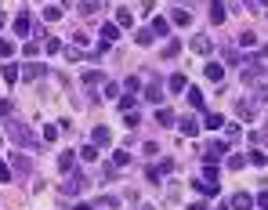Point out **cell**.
Masks as SVG:
<instances>
[{"label":"cell","instance_id":"bcb514c9","mask_svg":"<svg viewBox=\"0 0 268 210\" xmlns=\"http://www.w3.org/2000/svg\"><path fill=\"white\" fill-rule=\"evenodd\" d=\"M0 116H11V102L7 98H0Z\"/></svg>","mask_w":268,"mask_h":210},{"label":"cell","instance_id":"f35d334b","mask_svg":"<svg viewBox=\"0 0 268 210\" xmlns=\"http://www.w3.org/2000/svg\"><path fill=\"white\" fill-rule=\"evenodd\" d=\"M44 18H48V22H58V18H62V7H48V11H44Z\"/></svg>","mask_w":268,"mask_h":210},{"label":"cell","instance_id":"3957f363","mask_svg":"<svg viewBox=\"0 0 268 210\" xmlns=\"http://www.w3.org/2000/svg\"><path fill=\"white\" fill-rule=\"evenodd\" d=\"M225 152H228V141H210L207 149H203V160H207V163H218Z\"/></svg>","mask_w":268,"mask_h":210},{"label":"cell","instance_id":"681fc988","mask_svg":"<svg viewBox=\"0 0 268 210\" xmlns=\"http://www.w3.org/2000/svg\"><path fill=\"white\" fill-rule=\"evenodd\" d=\"M189 210H207V207H203V203H192V207H189Z\"/></svg>","mask_w":268,"mask_h":210},{"label":"cell","instance_id":"1f68e13d","mask_svg":"<svg viewBox=\"0 0 268 210\" xmlns=\"http://www.w3.org/2000/svg\"><path fill=\"white\" fill-rule=\"evenodd\" d=\"M15 54V40H0V58H11Z\"/></svg>","mask_w":268,"mask_h":210},{"label":"cell","instance_id":"4316f807","mask_svg":"<svg viewBox=\"0 0 268 210\" xmlns=\"http://www.w3.org/2000/svg\"><path fill=\"white\" fill-rule=\"evenodd\" d=\"M44 47H48V54H54V51H62V40H58V36H44Z\"/></svg>","mask_w":268,"mask_h":210},{"label":"cell","instance_id":"ac0fdd59","mask_svg":"<svg viewBox=\"0 0 268 210\" xmlns=\"http://www.w3.org/2000/svg\"><path fill=\"white\" fill-rule=\"evenodd\" d=\"M171 22H174V25H189V22H192V15H189V11H185V7H174V15H171Z\"/></svg>","mask_w":268,"mask_h":210},{"label":"cell","instance_id":"c3c4849f","mask_svg":"<svg viewBox=\"0 0 268 210\" xmlns=\"http://www.w3.org/2000/svg\"><path fill=\"white\" fill-rule=\"evenodd\" d=\"M152 7H156V0H142V15H149Z\"/></svg>","mask_w":268,"mask_h":210},{"label":"cell","instance_id":"7c38bea8","mask_svg":"<svg viewBox=\"0 0 268 210\" xmlns=\"http://www.w3.org/2000/svg\"><path fill=\"white\" fill-rule=\"evenodd\" d=\"M207 80H214V84H221V80H225V69H221V62H207Z\"/></svg>","mask_w":268,"mask_h":210},{"label":"cell","instance_id":"cb8c5ba5","mask_svg":"<svg viewBox=\"0 0 268 210\" xmlns=\"http://www.w3.org/2000/svg\"><path fill=\"white\" fill-rule=\"evenodd\" d=\"M127 163H131V152H127V149H116V152H113V167H127Z\"/></svg>","mask_w":268,"mask_h":210},{"label":"cell","instance_id":"f5cc1de1","mask_svg":"<svg viewBox=\"0 0 268 210\" xmlns=\"http://www.w3.org/2000/svg\"><path fill=\"white\" fill-rule=\"evenodd\" d=\"M4 22H7V18H4V15H0V25H4Z\"/></svg>","mask_w":268,"mask_h":210},{"label":"cell","instance_id":"836d02e7","mask_svg":"<svg viewBox=\"0 0 268 210\" xmlns=\"http://www.w3.org/2000/svg\"><path fill=\"white\" fill-rule=\"evenodd\" d=\"M134 102H138V94H123V98H120V109H123V113H131Z\"/></svg>","mask_w":268,"mask_h":210},{"label":"cell","instance_id":"603a6c76","mask_svg":"<svg viewBox=\"0 0 268 210\" xmlns=\"http://www.w3.org/2000/svg\"><path fill=\"white\" fill-rule=\"evenodd\" d=\"M203 123H207L210 131H221V127H225V120H221L218 113H207V116H203Z\"/></svg>","mask_w":268,"mask_h":210},{"label":"cell","instance_id":"8d00e7d4","mask_svg":"<svg viewBox=\"0 0 268 210\" xmlns=\"http://www.w3.org/2000/svg\"><path fill=\"white\" fill-rule=\"evenodd\" d=\"M4 80H7V84H15V80H18V66H4Z\"/></svg>","mask_w":268,"mask_h":210},{"label":"cell","instance_id":"9c48e42d","mask_svg":"<svg viewBox=\"0 0 268 210\" xmlns=\"http://www.w3.org/2000/svg\"><path fill=\"white\" fill-rule=\"evenodd\" d=\"M44 69H48V66H40V62H25V66H22V80H36V76H44Z\"/></svg>","mask_w":268,"mask_h":210},{"label":"cell","instance_id":"44dd1931","mask_svg":"<svg viewBox=\"0 0 268 210\" xmlns=\"http://www.w3.org/2000/svg\"><path fill=\"white\" fill-rule=\"evenodd\" d=\"M210 22H225V4H221V0L210 4Z\"/></svg>","mask_w":268,"mask_h":210},{"label":"cell","instance_id":"4fadbf2b","mask_svg":"<svg viewBox=\"0 0 268 210\" xmlns=\"http://www.w3.org/2000/svg\"><path fill=\"white\" fill-rule=\"evenodd\" d=\"M171 170H174V160H167L163 167H149V181H160L163 174H171Z\"/></svg>","mask_w":268,"mask_h":210},{"label":"cell","instance_id":"8992f818","mask_svg":"<svg viewBox=\"0 0 268 210\" xmlns=\"http://www.w3.org/2000/svg\"><path fill=\"white\" fill-rule=\"evenodd\" d=\"M145 102H156V105L163 102V84H160V80H149V87H145Z\"/></svg>","mask_w":268,"mask_h":210},{"label":"cell","instance_id":"52a82bcc","mask_svg":"<svg viewBox=\"0 0 268 210\" xmlns=\"http://www.w3.org/2000/svg\"><path fill=\"white\" fill-rule=\"evenodd\" d=\"M228 207H232V210H250V207H254V196H250V192H236Z\"/></svg>","mask_w":268,"mask_h":210},{"label":"cell","instance_id":"2e32d148","mask_svg":"<svg viewBox=\"0 0 268 210\" xmlns=\"http://www.w3.org/2000/svg\"><path fill=\"white\" fill-rule=\"evenodd\" d=\"M152 36H156L152 29H138V33H134V44H138V47H149V44H152Z\"/></svg>","mask_w":268,"mask_h":210},{"label":"cell","instance_id":"816d5d0a","mask_svg":"<svg viewBox=\"0 0 268 210\" xmlns=\"http://www.w3.org/2000/svg\"><path fill=\"white\" fill-rule=\"evenodd\" d=\"M76 210H91V207H87V203H76Z\"/></svg>","mask_w":268,"mask_h":210},{"label":"cell","instance_id":"30bf717a","mask_svg":"<svg viewBox=\"0 0 268 210\" xmlns=\"http://www.w3.org/2000/svg\"><path fill=\"white\" fill-rule=\"evenodd\" d=\"M192 51H196V54H210V51H214L210 36H192Z\"/></svg>","mask_w":268,"mask_h":210},{"label":"cell","instance_id":"ee69618b","mask_svg":"<svg viewBox=\"0 0 268 210\" xmlns=\"http://www.w3.org/2000/svg\"><path fill=\"white\" fill-rule=\"evenodd\" d=\"M58 138V127H44V141H54Z\"/></svg>","mask_w":268,"mask_h":210},{"label":"cell","instance_id":"11a10c76","mask_svg":"<svg viewBox=\"0 0 268 210\" xmlns=\"http://www.w3.org/2000/svg\"><path fill=\"white\" fill-rule=\"evenodd\" d=\"M261 4H268V0H261Z\"/></svg>","mask_w":268,"mask_h":210},{"label":"cell","instance_id":"74e56055","mask_svg":"<svg viewBox=\"0 0 268 210\" xmlns=\"http://www.w3.org/2000/svg\"><path fill=\"white\" fill-rule=\"evenodd\" d=\"M95 11H98L95 0H84V4H80V15H95Z\"/></svg>","mask_w":268,"mask_h":210},{"label":"cell","instance_id":"f6af8a7d","mask_svg":"<svg viewBox=\"0 0 268 210\" xmlns=\"http://www.w3.org/2000/svg\"><path fill=\"white\" fill-rule=\"evenodd\" d=\"M138 123H142V116H138V113H127V127H131V131H134Z\"/></svg>","mask_w":268,"mask_h":210},{"label":"cell","instance_id":"4dcf8cb0","mask_svg":"<svg viewBox=\"0 0 268 210\" xmlns=\"http://www.w3.org/2000/svg\"><path fill=\"white\" fill-rule=\"evenodd\" d=\"M203 181H210V185H218V167H214V163H207V170H203Z\"/></svg>","mask_w":268,"mask_h":210},{"label":"cell","instance_id":"60d3db41","mask_svg":"<svg viewBox=\"0 0 268 210\" xmlns=\"http://www.w3.org/2000/svg\"><path fill=\"white\" fill-rule=\"evenodd\" d=\"M239 44H243V47H254L257 36H254V33H243V36H239Z\"/></svg>","mask_w":268,"mask_h":210},{"label":"cell","instance_id":"9a60e30c","mask_svg":"<svg viewBox=\"0 0 268 210\" xmlns=\"http://www.w3.org/2000/svg\"><path fill=\"white\" fill-rule=\"evenodd\" d=\"M185 94H189V105H192V109H199V113H203V109H207V102H203V94H199L196 87H189V91H185Z\"/></svg>","mask_w":268,"mask_h":210},{"label":"cell","instance_id":"d6986e66","mask_svg":"<svg viewBox=\"0 0 268 210\" xmlns=\"http://www.w3.org/2000/svg\"><path fill=\"white\" fill-rule=\"evenodd\" d=\"M101 80H105V72H101V69H87V72H84V84H87V87L101 84Z\"/></svg>","mask_w":268,"mask_h":210},{"label":"cell","instance_id":"b9f144b4","mask_svg":"<svg viewBox=\"0 0 268 210\" xmlns=\"http://www.w3.org/2000/svg\"><path fill=\"white\" fill-rule=\"evenodd\" d=\"M22 51H25V58H36V54H40V44H25Z\"/></svg>","mask_w":268,"mask_h":210},{"label":"cell","instance_id":"ba28073f","mask_svg":"<svg viewBox=\"0 0 268 210\" xmlns=\"http://www.w3.org/2000/svg\"><path fill=\"white\" fill-rule=\"evenodd\" d=\"M109 141H113V131H109V127H95V134H91V145L98 149V145H109Z\"/></svg>","mask_w":268,"mask_h":210},{"label":"cell","instance_id":"5bb4252c","mask_svg":"<svg viewBox=\"0 0 268 210\" xmlns=\"http://www.w3.org/2000/svg\"><path fill=\"white\" fill-rule=\"evenodd\" d=\"M116 25H120V29H131V25H134V15L127 11V7H120V11H116Z\"/></svg>","mask_w":268,"mask_h":210},{"label":"cell","instance_id":"db71d44e","mask_svg":"<svg viewBox=\"0 0 268 210\" xmlns=\"http://www.w3.org/2000/svg\"><path fill=\"white\" fill-rule=\"evenodd\" d=\"M138 210H152V207H138Z\"/></svg>","mask_w":268,"mask_h":210},{"label":"cell","instance_id":"d4e9b609","mask_svg":"<svg viewBox=\"0 0 268 210\" xmlns=\"http://www.w3.org/2000/svg\"><path fill=\"white\" fill-rule=\"evenodd\" d=\"M15 33H18V36H25V33H29V18H25L22 11H18V18H15Z\"/></svg>","mask_w":268,"mask_h":210},{"label":"cell","instance_id":"d590c367","mask_svg":"<svg viewBox=\"0 0 268 210\" xmlns=\"http://www.w3.org/2000/svg\"><path fill=\"white\" fill-rule=\"evenodd\" d=\"M228 167H232V170H243V167H246V156H228Z\"/></svg>","mask_w":268,"mask_h":210},{"label":"cell","instance_id":"ffe728a7","mask_svg":"<svg viewBox=\"0 0 268 210\" xmlns=\"http://www.w3.org/2000/svg\"><path fill=\"white\" fill-rule=\"evenodd\" d=\"M167 87L174 91V94H181V91H189V80H185L181 72H178V76H171V84H167Z\"/></svg>","mask_w":268,"mask_h":210},{"label":"cell","instance_id":"7402d4cb","mask_svg":"<svg viewBox=\"0 0 268 210\" xmlns=\"http://www.w3.org/2000/svg\"><path fill=\"white\" fill-rule=\"evenodd\" d=\"M152 33L156 36H167L171 33V22H167V18H152Z\"/></svg>","mask_w":268,"mask_h":210},{"label":"cell","instance_id":"ab89813d","mask_svg":"<svg viewBox=\"0 0 268 210\" xmlns=\"http://www.w3.org/2000/svg\"><path fill=\"white\" fill-rule=\"evenodd\" d=\"M254 98H257V102H268V87L257 84V87H254Z\"/></svg>","mask_w":268,"mask_h":210},{"label":"cell","instance_id":"8fae6325","mask_svg":"<svg viewBox=\"0 0 268 210\" xmlns=\"http://www.w3.org/2000/svg\"><path fill=\"white\" fill-rule=\"evenodd\" d=\"M236 113H239V120H254V116H257V105H254V102H236Z\"/></svg>","mask_w":268,"mask_h":210},{"label":"cell","instance_id":"f1b7e54d","mask_svg":"<svg viewBox=\"0 0 268 210\" xmlns=\"http://www.w3.org/2000/svg\"><path fill=\"white\" fill-rule=\"evenodd\" d=\"M80 160L95 163V160H98V149H95V145H84V149H80Z\"/></svg>","mask_w":268,"mask_h":210},{"label":"cell","instance_id":"d6a6232c","mask_svg":"<svg viewBox=\"0 0 268 210\" xmlns=\"http://www.w3.org/2000/svg\"><path fill=\"white\" fill-rule=\"evenodd\" d=\"M127 94H138V91H142V80H138V76H127Z\"/></svg>","mask_w":268,"mask_h":210},{"label":"cell","instance_id":"277c9868","mask_svg":"<svg viewBox=\"0 0 268 210\" xmlns=\"http://www.w3.org/2000/svg\"><path fill=\"white\" fill-rule=\"evenodd\" d=\"M84 188H87V178H84V174H73L66 185H62V192H66V196H76V192H84Z\"/></svg>","mask_w":268,"mask_h":210},{"label":"cell","instance_id":"484cf974","mask_svg":"<svg viewBox=\"0 0 268 210\" xmlns=\"http://www.w3.org/2000/svg\"><path fill=\"white\" fill-rule=\"evenodd\" d=\"M11 163H15V170H18V174H29V160H25V156H18V152H15Z\"/></svg>","mask_w":268,"mask_h":210},{"label":"cell","instance_id":"6da1fadb","mask_svg":"<svg viewBox=\"0 0 268 210\" xmlns=\"http://www.w3.org/2000/svg\"><path fill=\"white\" fill-rule=\"evenodd\" d=\"M7 138H11L15 145H22V149H33L36 145V134L25 123H7Z\"/></svg>","mask_w":268,"mask_h":210},{"label":"cell","instance_id":"f546056e","mask_svg":"<svg viewBox=\"0 0 268 210\" xmlns=\"http://www.w3.org/2000/svg\"><path fill=\"white\" fill-rule=\"evenodd\" d=\"M73 156H76V152H62V156H58V167L66 170V174L73 170Z\"/></svg>","mask_w":268,"mask_h":210},{"label":"cell","instance_id":"83f0119b","mask_svg":"<svg viewBox=\"0 0 268 210\" xmlns=\"http://www.w3.org/2000/svg\"><path fill=\"white\" fill-rule=\"evenodd\" d=\"M246 156H250V163H254V167H265V163H268V156H265L261 149H250Z\"/></svg>","mask_w":268,"mask_h":210},{"label":"cell","instance_id":"5b68a950","mask_svg":"<svg viewBox=\"0 0 268 210\" xmlns=\"http://www.w3.org/2000/svg\"><path fill=\"white\" fill-rule=\"evenodd\" d=\"M178 127H181V134H185V138H196V134H199V120H196V116H181Z\"/></svg>","mask_w":268,"mask_h":210},{"label":"cell","instance_id":"f907efd6","mask_svg":"<svg viewBox=\"0 0 268 210\" xmlns=\"http://www.w3.org/2000/svg\"><path fill=\"white\" fill-rule=\"evenodd\" d=\"M214 210H232V207H228V203H221V207H214Z\"/></svg>","mask_w":268,"mask_h":210},{"label":"cell","instance_id":"7bdbcfd3","mask_svg":"<svg viewBox=\"0 0 268 210\" xmlns=\"http://www.w3.org/2000/svg\"><path fill=\"white\" fill-rule=\"evenodd\" d=\"M7 181H11V167H4V163H0V185H7Z\"/></svg>","mask_w":268,"mask_h":210},{"label":"cell","instance_id":"7dc6e473","mask_svg":"<svg viewBox=\"0 0 268 210\" xmlns=\"http://www.w3.org/2000/svg\"><path fill=\"white\" fill-rule=\"evenodd\" d=\"M254 203H257V207H265V210H268V188H265V192H261V196H257V199H254Z\"/></svg>","mask_w":268,"mask_h":210},{"label":"cell","instance_id":"7a4b0ae2","mask_svg":"<svg viewBox=\"0 0 268 210\" xmlns=\"http://www.w3.org/2000/svg\"><path fill=\"white\" fill-rule=\"evenodd\" d=\"M120 36V25L116 22H101V33H98V40H101V51L105 47H113V40Z\"/></svg>","mask_w":268,"mask_h":210},{"label":"cell","instance_id":"e575fe53","mask_svg":"<svg viewBox=\"0 0 268 210\" xmlns=\"http://www.w3.org/2000/svg\"><path fill=\"white\" fill-rule=\"evenodd\" d=\"M178 51H181V44H178V40H171L167 47H163V58H174V54H178Z\"/></svg>","mask_w":268,"mask_h":210},{"label":"cell","instance_id":"e0dca14e","mask_svg":"<svg viewBox=\"0 0 268 210\" xmlns=\"http://www.w3.org/2000/svg\"><path fill=\"white\" fill-rule=\"evenodd\" d=\"M156 123H160V127H171V123H174V113L160 105V109H156Z\"/></svg>","mask_w":268,"mask_h":210}]
</instances>
